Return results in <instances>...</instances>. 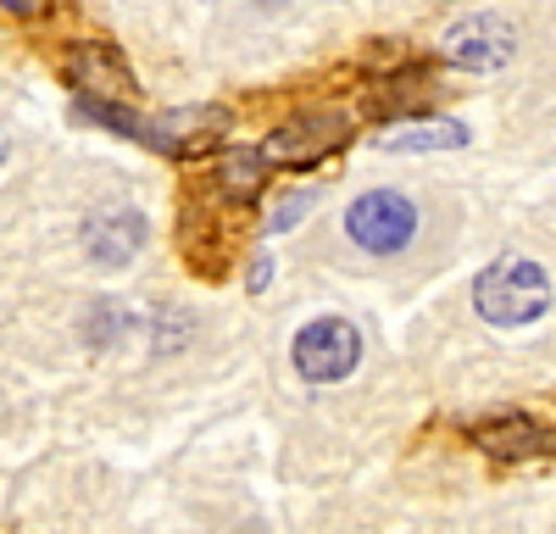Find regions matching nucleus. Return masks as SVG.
Returning <instances> with one entry per match:
<instances>
[{
    "label": "nucleus",
    "instance_id": "f257e3e1",
    "mask_svg": "<svg viewBox=\"0 0 556 534\" xmlns=\"http://www.w3.org/2000/svg\"><path fill=\"white\" fill-rule=\"evenodd\" d=\"M473 306H479V318L495 323V329H523L551 306V279H545V267L529 262V256H501V262L484 267V279L473 284Z\"/></svg>",
    "mask_w": 556,
    "mask_h": 534
},
{
    "label": "nucleus",
    "instance_id": "f8f14e48",
    "mask_svg": "<svg viewBox=\"0 0 556 534\" xmlns=\"http://www.w3.org/2000/svg\"><path fill=\"white\" fill-rule=\"evenodd\" d=\"M45 0H0V12H17V17H34Z\"/></svg>",
    "mask_w": 556,
    "mask_h": 534
},
{
    "label": "nucleus",
    "instance_id": "9d476101",
    "mask_svg": "<svg viewBox=\"0 0 556 534\" xmlns=\"http://www.w3.org/2000/svg\"><path fill=\"white\" fill-rule=\"evenodd\" d=\"M312 201H317V190H295V195H290L285 206L273 212V234H278V229H290V223H295V217H301V212H306Z\"/></svg>",
    "mask_w": 556,
    "mask_h": 534
},
{
    "label": "nucleus",
    "instance_id": "0eeeda50",
    "mask_svg": "<svg viewBox=\"0 0 556 534\" xmlns=\"http://www.w3.org/2000/svg\"><path fill=\"white\" fill-rule=\"evenodd\" d=\"M67 78L78 84V96L84 101H123V106H134V78H128V67H123V56L117 51H106V44H78V51L67 56Z\"/></svg>",
    "mask_w": 556,
    "mask_h": 534
},
{
    "label": "nucleus",
    "instance_id": "20e7f679",
    "mask_svg": "<svg viewBox=\"0 0 556 534\" xmlns=\"http://www.w3.org/2000/svg\"><path fill=\"white\" fill-rule=\"evenodd\" d=\"M513 51H518V34H513V23L495 17V12L462 17V23L445 34V44H440V56H445L451 67H468V73H495V67L513 62Z\"/></svg>",
    "mask_w": 556,
    "mask_h": 534
},
{
    "label": "nucleus",
    "instance_id": "9b49d317",
    "mask_svg": "<svg viewBox=\"0 0 556 534\" xmlns=\"http://www.w3.org/2000/svg\"><path fill=\"white\" fill-rule=\"evenodd\" d=\"M267 274H273V262H267V256H256V262H251V279H245V284H251V290H267Z\"/></svg>",
    "mask_w": 556,
    "mask_h": 534
},
{
    "label": "nucleus",
    "instance_id": "1a4fd4ad",
    "mask_svg": "<svg viewBox=\"0 0 556 534\" xmlns=\"http://www.w3.org/2000/svg\"><path fill=\"white\" fill-rule=\"evenodd\" d=\"M390 151H451V145H468V128L451 123V117H434V123H412V128H390Z\"/></svg>",
    "mask_w": 556,
    "mask_h": 534
},
{
    "label": "nucleus",
    "instance_id": "f03ea898",
    "mask_svg": "<svg viewBox=\"0 0 556 534\" xmlns=\"http://www.w3.org/2000/svg\"><path fill=\"white\" fill-rule=\"evenodd\" d=\"M345 229H351V240H356L362 251L395 256V251H406L412 234H417V206H412L406 195H395V190H367V195L351 206Z\"/></svg>",
    "mask_w": 556,
    "mask_h": 534
},
{
    "label": "nucleus",
    "instance_id": "39448f33",
    "mask_svg": "<svg viewBox=\"0 0 556 534\" xmlns=\"http://www.w3.org/2000/svg\"><path fill=\"white\" fill-rule=\"evenodd\" d=\"M345 134H351L345 117H301V123H285V128H273V134H267L262 162H267V167H301V162H317V156H329L334 145H345Z\"/></svg>",
    "mask_w": 556,
    "mask_h": 534
},
{
    "label": "nucleus",
    "instance_id": "7ed1b4c3",
    "mask_svg": "<svg viewBox=\"0 0 556 534\" xmlns=\"http://www.w3.org/2000/svg\"><path fill=\"white\" fill-rule=\"evenodd\" d=\"M362 356V334L345 318H317L295 334V368L312 384H340Z\"/></svg>",
    "mask_w": 556,
    "mask_h": 534
},
{
    "label": "nucleus",
    "instance_id": "ddd939ff",
    "mask_svg": "<svg viewBox=\"0 0 556 534\" xmlns=\"http://www.w3.org/2000/svg\"><path fill=\"white\" fill-rule=\"evenodd\" d=\"M0 162H7V134H0Z\"/></svg>",
    "mask_w": 556,
    "mask_h": 534
},
{
    "label": "nucleus",
    "instance_id": "423d86ee",
    "mask_svg": "<svg viewBox=\"0 0 556 534\" xmlns=\"http://www.w3.org/2000/svg\"><path fill=\"white\" fill-rule=\"evenodd\" d=\"M473 445L495 462H534V457L556 452V429H545L540 418H523V412H506V418L473 423Z\"/></svg>",
    "mask_w": 556,
    "mask_h": 534
},
{
    "label": "nucleus",
    "instance_id": "6e6552de",
    "mask_svg": "<svg viewBox=\"0 0 556 534\" xmlns=\"http://www.w3.org/2000/svg\"><path fill=\"white\" fill-rule=\"evenodd\" d=\"M84 245L101 267H123V262L139 256V245H146V217L139 212H101L96 223H89Z\"/></svg>",
    "mask_w": 556,
    "mask_h": 534
}]
</instances>
